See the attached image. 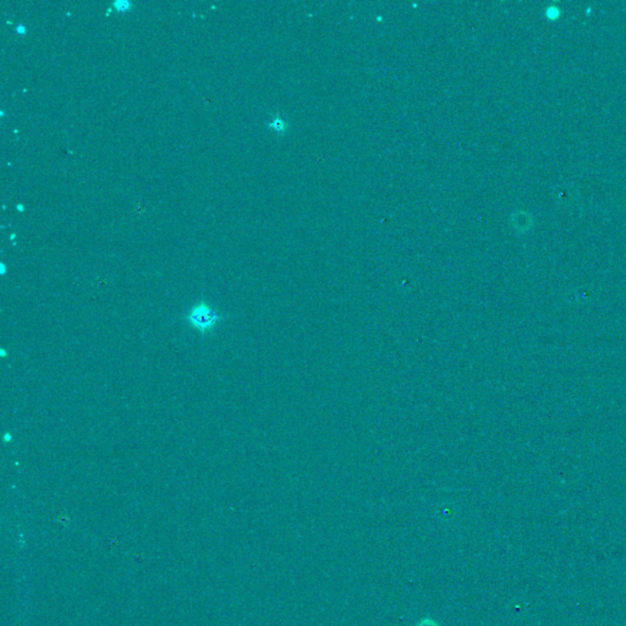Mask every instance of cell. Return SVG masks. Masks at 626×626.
Returning <instances> with one entry per match:
<instances>
[{
  "label": "cell",
  "instance_id": "cell-2",
  "mask_svg": "<svg viewBox=\"0 0 626 626\" xmlns=\"http://www.w3.org/2000/svg\"><path fill=\"white\" fill-rule=\"evenodd\" d=\"M425 626H437V625H435V623H433V624H432V625H428V624H427V623H428V619H427V620H425Z\"/></svg>",
  "mask_w": 626,
  "mask_h": 626
},
{
  "label": "cell",
  "instance_id": "cell-1",
  "mask_svg": "<svg viewBox=\"0 0 626 626\" xmlns=\"http://www.w3.org/2000/svg\"><path fill=\"white\" fill-rule=\"evenodd\" d=\"M186 322L202 335L212 332L221 321V316L205 301H201L186 313Z\"/></svg>",
  "mask_w": 626,
  "mask_h": 626
}]
</instances>
